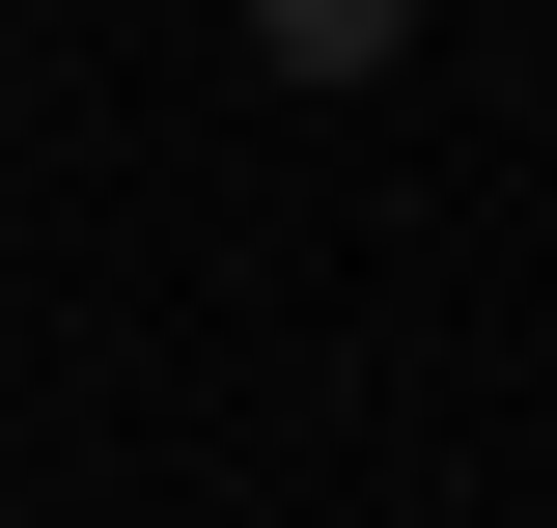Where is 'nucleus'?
Listing matches in <instances>:
<instances>
[{
	"mask_svg": "<svg viewBox=\"0 0 557 528\" xmlns=\"http://www.w3.org/2000/svg\"><path fill=\"white\" fill-rule=\"evenodd\" d=\"M391 28H418V0H251V56H278V84H391Z\"/></svg>",
	"mask_w": 557,
	"mask_h": 528,
	"instance_id": "1",
	"label": "nucleus"
}]
</instances>
